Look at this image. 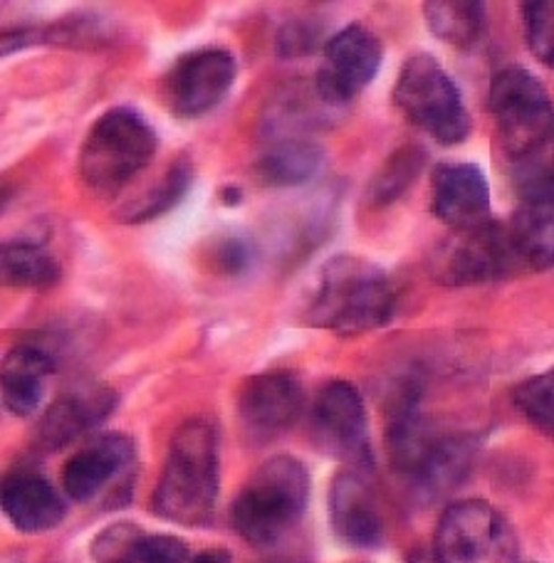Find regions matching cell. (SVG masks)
Returning a JSON list of instances; mask_svg holds the SVG:
<instances>
[{"label": "cell", "mask_w": 554, "mask_h": 563, "mask_svg": "<svg viewBox=\"0 0 554 563\" xmlns=\"http://www.w3.org/2000/svg\"><path fill=\"white\" fill-rule=\"evenodd\" d=\"M431 210L453 230L490 223V184L482 168L468 161H446L433 168Z\"/></svg>", "instance_id": "14"}, {"label": "cell", "mask_w": 554, "mask_h": 563, "mask_svg": "<svg viewBox=\"0 0 554 563\" xmlns=\"http://www.w3.org/2000/svg\"><path fill=\"white\" fill-rule=\"evenodd\" d=\"M240 198H243V194H240V188H236V186H228V188H224V200L228 206H236V203H240Z\"/></svg>", "instance_id": "34"}, {"label": "cell", "mask_w": 554, "mask_h": 563, "mask_svg": "<svg viewBox=\"0 0 554 563\" xmlns=\"http://www.w3.org/2000/svg\"><path fill=\"white\" fill-rule=\"evenodd\" d=\"M253 263V247L243 238H226L218 247V265L228 275H240Z\"/></svg>", "instance_id": "32"}, {"label": "cell", "mask_w": 554, "mask_h": 563, "mask_svg": "<svg viewBox=\"0 0 554 563\" xmlns=\"http://www.w3.org/2000/svg\"><path fill=\"white\" fill-rule=\"evenodd\" d=\"M305 390L297 374L273 368L250 376L238 390V422L250 445H268L287 432L302 413Z\"/></svg>", "instance_id": "12"}, {"label": "cell", "mask_w": 554, "mask_h": 563, "mask_svg": "<svg viewBox=\"0 0 554 563\" xmlns=\"http://www.w3.org/2000/svg\"><path fill=\"white\" fill-rule=\"evenodd\" d=\"M159 136L134 107H112L89 126L79 146L77 170L89 190L112 198L122 194L156 156Z\"/></svg>", "instance_id": "3"}, {"label": "cell", "mask_w": 554, "mask_h": 563, "mask_svg": "<svg viewBox=\"0 0 554 563\" xmlns=\"http://www.w3.org/2000/svg\"><path fill=\"white\" fill-rule=\"evenodd\" d=\"M141 534L144 531L132 525V521H117V525L107 527L93 541V559L97 563H124Z\"/></svg>", "instance_id": "30"}, {"label": "cell", "mask_w": 554, "mask_h": 563, "mask_svg": "<svg viewBox=\"0 0 554 563\" xmlns=\"http://www.w3.org/2000/svg\"><path fill=\"white\" fill-rule=\"evenodd\" d=\"M309 501V472L280 455L260 465L230 507V525L253 547H273L300 525Z\"/></svg>", "instance_id": "4"}, {"label": "cell", "mask_w": 554, "mask_h": 563, "mask_svg": "<svg viewBox=\"0 0 554 563\" xmlns=\"http://www.w3.org/2000/svg\"><path fill=\"white\" fill-rule=\"evenodd\" d=\"M188 563H230V554L226 549H206L198 556L191 559Z\"/></svg>", "instance_id": "33"}, {"label": "cell", "mask_w": 554, "mask_h": 563, "mask_svg": "<svg viewBox=\"0 0 554 563\" xmlns=\"http://www.w3.org/2000/svg\"><path fill=\"white\" fill-rule=\"evenodd\" d=\"M329 521L335 537L351 549H377L384 541L374 492L357 472H339L329 487Z\"/></svg>", "instance_id": "17"}, {"label": "cell", "mask_w": 554, "mask_h": 563, "mask_svg": "<svg viewBox=\"0 0 554 563\" xmlns=\"http://www.w3.org/2000/svg\"><path fill=\"white\" fill-rule=\"evenodd\" d=\"M423 15L431 33L458 49H468L486 33V5L472 0H428Z\"/></svg>", "instance_id": "23"}, {"label": "cell", "mask_w": 554, "mask_h": 563, "mask_svg": "<svg viewBox=\"0 0 554 563\" xmlns=\"http://www.w3.org/2000/svg\"><path fill=\"white\" fill-rule=\"evenodd\" d=\"M268 563H300V561H292V559H278V561H268Z\"/></svg>", "instance_id": "36"}, {"label": "cell", "mask_w": 554, "mask_h": 563, "mask_svg": "<svg viewBox=\"0 0 554 563\" xmlns=\"http://www.w3.org/2000/svg\"><path fill=\"white\" fill-rule=\"evenodd\" d=\"M394 102L411 124L443 146L463 144L470 134V117L458 85L428 53L411 55L401 67Z\"/></svg>", "instance_id": "5"}, {"label": "cell", "mask_w": 554, "mask_h": 563, "mask_svg": "<svg viewBox=\"0 0 554 563\" xmlns=\"http://www.w3.org/2000/svg\"><path fill=\"white\" fill-rule=\"evenodd\" d=\"M522 23L525 37L542 65L554 69V8L550 3H525L522 5Z\"/></svg>", "instance_id": "28"}, {"label": "cell", "mask_w": 554, "mask_h": 563, "mask_svg": "<svg viewBox=\"0 0 554 563\" xmlns=\"http://www.w3.org/2000/svg\"><path fill=\"white\" fill-rule=\"evenodd\" d=\"M381 63L384 45L377 33L361 23L341 27L322 47V67L315 82L317 95L327 107H345L371 85Z\"/></svg>", "instance_id": "10"}, {"label": "cell", "mask_w": 554, "mask_h": 563, "mask_svg": "<svg viewBox=\"0 0 554 563\" xmlns=\"http://www.w3.org/2000/svg\"><path fill=\"white\" fill-rule=\"evenodd\" d=\"M220 489L218 432L204 418L186 420L169 442L151 511L181 527H206L216 515Z\"/></svg>", "instance_id": "2"}, {"label": "cell", "mask_w": 554, "mask_h": 563, "mask_svg": "<svg viewBox=\"0 0 554 563\" xmlns=\"http://www.w3.org/2000/svg\"><path fill=\"white\" fill-rule=\"evenodd\" d=\"M520 257L506 223L456 230L433 250L431 273L446 287H470L498 282L520 273Z\"/></svg>", "instance_id": "8"}, {"label": "cell", "mask_w": 554, "mask_h": 563, "mask_svg": "<svg viewBox=\"0 0 554 563\" xmlns=\"http://www.w3.org/2000/svg\"><path fill=\"white\" fill-rule=\"evenodd\" d=\"M433 563H520L510 521L482 499H463L441 515Z\"/></svg>", "instance_id": "7"}, {"label": "cell", "mask_w": 554, "mask_h": 563, "mask_svg": "<svg viewBox=\"0 0 554 563\" xmlns=\"http://www.w3.org/2000/svg\"><path fill=\"white\" fill-rule=\"evenodd\" d=\"M3 515L23 534H43L59 527L67 505L59 489L37 470H15L3 482Z\"/></svg>", "instance_id": "18"}, {"label": "cell", "mask_w": 554, "mask_h": 563, "mask_svg": "<svg viewBox=\"0 0 554 563\" xmlns=\"http://www.w3.org/2000/svg\"><path fill=\"white\" fill-rule=\"evenodd\" d=\"M3 279L15 289H47L59 279V263L35 240H8L3 245Z\"/></svg>", "instance_id": "24"}, {"label": "cell", "mask_w": 554, "mask_h": 563, "mask_svg": "<svg viewBox=\"0 0 554 563\" xmlns=\"http://www.w3.org/2000/svg\"><path fill=\"white\" fill-rule=\"evenodd\" d=\"M322 40V30L309 20H292L282 25L278 33V55L280 57H302L315 53Z\"/></svg>", "instance_id": "31"}, {"label": "cell", "mask_w": 554, "mask_h": 563, "mask_svg": "<svg viewBox=\"0 0 554 563\" xmlns=\"http://www.w3.org/2000/svg\"><path fill=\"white\" fill-rule=\"evenodd\" d=\"M423 166H426V151L421 146H401L387 156L384 164L377 168L374 178L367 188V200L374 208H387L406 194L416 184Z\"/></svg>", "instance_id": "26"}, {"label": "cell", "mask_w": 554, "mask_h": 563, "mask_svg": "<svg viewBox=\"0 0 554 563\" xmlns=\"http://www.w3.org/2000/svg\"><path fill=\"white\" fill-rule=\"evenodd\" d=\"M191 184H194V164H191L188 156H178L174 164L166 168L164 178L151 186L144 196L132 200V203H127L119 218H122V223L127 225L149 223V220L169 213L178 200H184Z\"/></svg>", "instance_id": "25"}, {"label": "cell", "mask_w": 554, "mask_h": 563, "mask_svg": "<svg viewBox=\"0 0 554 563\" xmlns=\"http://www.w3.org/2000/svg\"><path fill=\"white\" fill-rule=\"evenodd\" d=\"M478 442L470 435H448L438 438L436 448L423 462L421 470L411 477L416 495L423 499H436L456 489L470 472L472 457H476Z\"/></svg>", "instance_id": "21"}, {"label": "cell", "mask_w": 554, "mask_h": 563, "mask_svg": "<svg viewBox=\"0 0 554 563\" xmlns=\"http://www.w3.org/2000/svg\"><path fill=\"white\" fill-rule=\"evenodd\" d=\"M520 206L508 223L522 269L554 267V164L542 158L518 164Z\"/></svg>", "instance_id": "9"}, {"label": "cell", "mask_w": 554, "mask_h": 563, "mask_svg": "<svg viewBox=\"0 0 554 563\" xmlns=\"http://www.w3.org/2000/svg\"><path fill=\"white\" fill-rule=\"evenodd\" d=\"M322 148L307 139H282L258 158L256 170L263 184L273 188H292L307 184L322 166Z\"/></svg>", "instance_id": "22"}, {"label": "cell", "mask_w": 554, "mask_h": 563, "mask_svg": "<svg viewBox=\"0 0 554 563\" xmlns=\"http://www.w3.org/2000/svg\"><path fill=\"white\" fill-rule=\"evenodd\" d=\"M132 465L134 440L124 432H105L102 438L87 442L65 462L63 489L69 499L87 505Z\"/></svg>", "instance_id": "15"}, {"label": "cell", "mask_w": 554, "mask_h": 563, "mask_svg": "<svg viewBox=\"0 0 554 563\" xmlns=\"http://www.w3.org/2000/svg\"><path fill=\"white\" fill-rule=\"evenodd\" d=\"M55 374V358L45 346L20 344L3 358V406L10 416H33L45 398L47 378Z\"/></svg>", "instance_id": "20"}, {"label": "cell", "mask_w": 554, "mask_h": 563, "mask_svg": "<svg viewBox=\"0 0 554 563\" xmlns=\"http://www.w3.org/2000/svg\"><path fill=\"white\" fill-rule=\"evenodd\" d=\"M436 442L438 438L433 435L421 413V388L416 384L401 386L391 398L387 420V452L391 465L411 479L436 448Z\"/></svg>", "instance_id": "19"}, {"label": "cell", "mask_w": 554, "mask_h": 563, "mask_svg": "<svg viewBox=\"0 0 554 563\" xmlns=\"http://www.w3.org/2000/svg\"><path fill=\"white\" fill-rule=\"evenodd\" d=\"M411 563H426L423 559H416V561H411Z\"/></svg>", "instance_id": "37"}, {"label": "cell", "mask_w": 554, "mask_h": 563, "mask_svg": "<svg viewBox=\"0 0 554 563\" xmlns=\"http://www.w3.org/2000/svg\"><path fill=\"white\" fill-rule=\"evenodd\" d=\"M312 435L327 455L349 465H371L369 418L365 398L347 380H332L319 390L309 416Z\"/></svg>", "instance_id": "13"}, {"label": "cell", "mask_w": 554, "mask_h": 563, "mask_svg": "<svg viewBox=\"0 0 554 563\" xmlns=\"http://www.w3.org/2000/svg\"><path fill=\"white\" fill-rule=\"evenodd\" d=\"M124 563H188L186 541L171 534H141Z\"/></svg>", "instance_id": "29"}, {"label": "cell", "mask_w": 554, "mask_h": 563, "mask_svg": "<svg viewBox=\"0 0 554 563\" xmlns=\"http://www.w3.org/2000/svg\"><path fill=\"white\" fill-rule=\"evenodd\" d=\"M515 408L530 426L554 438V368L522 380L515 388Z\"/></svg>", "instance_id": "27"}, {"label": "cell", "mask_w": 554, "mask_h": 563, "mask_svg": "<svg viewBox=\"0 0 554 563\" xmlns=\"http://www.w3.org/2000/svg\"><path fill=\"white\" fill-rule=\"evenodd\" d=\"M117 394L109 386H77L50 406L37 426V445L43 450L67 448L112 416Z\"/></svg>", "instance_id": "16"}, {"label": "cell", "mask_w": 554, "mask_h": 563, "mask_svg": "<svg viewBox=\"0 0 554 563\" xmlns=\"http://www.w3.org/2000/svg\"><path fill=\"white\" fill-rule=\"evenodd\" d=\"M488 109L512 164L542 154L552 134L554 104L537 75L518 65L500 69L490 82Z\"/></svg>", "instance_id": "6"}, {"label": "cell", "mask_w": 554, "mask_h": 563, "mask_svg": "<svg viewBox=\"0 0 554 563\" xmlns=\"http://www.w3.org/2000/svg\"><path fill=\"white\" fill-rule=\"evenodd\" d=\"M537 156H545V158H550L552 164H554V122H552V134H550V141H547V146L542 148V154H537Z\"/></svg>", "instance_id": "35"}, {"label": "cell", "mask_w": 554, "mask_h": 563, "mask_svg": "<svg viewBox=\"0 0 554 563\" xmlns=\"http://www.w3.org/2000/svg\"><path fill=\"white\" fill-rule=\"evenodd\" d=\"M397 309L389 275L357 255H335L319 267L305 307L309 327L339 336H361L387 327Z\"/></svg>", "instance_id": "1"}, {"label": "cell", "mask_w": 554, "mask_h": 563, "mask_svg": "<svg viewBox=\"0 0 554 563\" xmlns=\"http://www.w3.org/2000/svg\"><path fill=\"white\" fill-rule=\"evenodd\" d=\"M238 77V63L226 47L191 49L169 69L164 97L178 119H198L224 102Z\"/></svg>", "instance_id": "11"}]
</instances>
